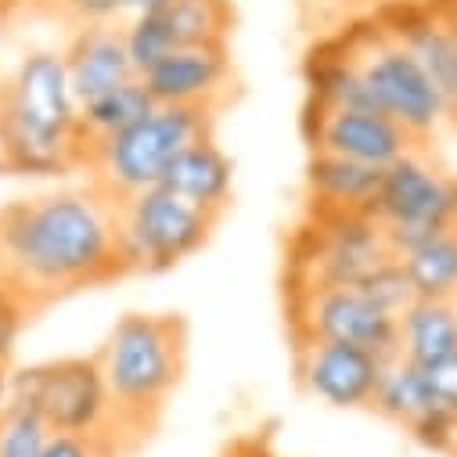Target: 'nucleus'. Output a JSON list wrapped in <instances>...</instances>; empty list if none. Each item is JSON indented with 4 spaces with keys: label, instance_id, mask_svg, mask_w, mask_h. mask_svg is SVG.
Segmentation results:
<instances>
[{
    "label": "nucleus",
    "instance_id": "12",
    "mask_svg": "<svg viewBox=\"0 0 457 457\" xmlns=\"http://www.w3.org/2000/svg\"><path fill=\"white\" fill-rule=\"evenodd\" d=\"M303 134L310 152L342 155L375 170H386L389 162L418 148V141L400 123L375 108H306Z\"/></svg>",
    "mask_w": 457,
    "mask_h": 457
},
{
    "label": "nucleus",
    "instance_id": "9",
    "mask_svg": "<svg viewBox=\"0 0 457 457\" xmlns=\"http://www.w3.org/2000/svg\"><path fill=\"white\" fill-rule=\"evenodd\" d=\"M371 216L386 227L393 256H400L425 235L457 227V177L436 166L421 148H411L382 170Z\"/></svg>",
    "mask_w": 457,
    "mask_h": 457
},
{
    "label": "nucleus",
    "instance_id": "11",
    "mask_svg": "<svg viewBox=\"0 0 457 457\" xmlns=\"http://www.w3.org/2000/svg\"><path fill=\"white\" fill-rule=\"evenodd\" d=\"M292 346L295 382L310 400L335 411H371L375 389L386 371V361L378 353L328 338H306Z\"/></svg>",
    "mask_w": 457,
    "mask_h": 457
},
{
    "label": "nucleus",
    "instance_id": "18",
    "mask_svg": "<svg viewBox=\"0 0 457 457\" xmlns=\"http://www.w3.org/2000/svg\"><path fill=\"white\" fill-rule=\"evenodd\" d=\"M400 357L414 368H428L457 353V303L453 299H414L396 317Z\"/></svg>",
    "mask_w": 457,
    "mask_h": 457
},
{
    "label": "nucleus",
    "instance_id": "8",
    "mask_svg": "<svg viewBox=\"0 0 457 457\" xmlns=\"http://www.w3.org/2000/svg\"><path fill=\"white\" fill-rule=\"evenodd\" d=\"M342 37L350 40V47L361 62V72L371 87L375 108L382 116H389L393 123H400L418 145L432 141L439 134V127L446 123V108H443V97H439L436 83L428 79L425 65L396 37H389L378 26V19L353 26Z\"/></svg>",
    "mask_w": 457,
    "mask_h": 457
},
{
    "label": "nucleus",
    "instance_id": "20",
    "mask_svg": "<svg viewBox=\"0 0 457 457\" xmlns=\"http://www.w3.org/2000/svg\"><path fill=\"white\" fill-rule=\"evenodd\" d=\"M414 299H457V227L425 235L400 253Z\"/></svg>",
    "mask_w": 457,
    "mask_h": 457
},
{
    "label": "nucleus",
    "instance_id": "14",
    "mask_svg": "<svg viewBox=\"0 0 457 457\" xmlns=\"http://www.w3.org/2000/svg\"><path fill=\"white\" fill-rule=\"evenodd\" d=\"M62 58L79 104L137 76L127 54L123 26H76L69 44L62 47Z\"/></svg>",
    "mask_w": 457,
    "mask_h": 457
},
{
    "label": "nucleus",
    "instance_id": "32",
    "mask_svg": "<svg viewBox=\"0 0 457 457\" xmlns=\"http://www.w3.org/2000/svg\"><path fill=\"white\" fill-rule=\"evenodd\" d=\"M33 4H40V8H47V12H54L62 19V12L72 4V0H33Z\"/></svg>",
    "mask_w": 457,
    "mask_h": 457
},
{
    "label": "nucleus",
    "instance_id": "30",
    "mask_svg": "<svg viewBox=\"0 0 457 457\" xmlns=\"http://www.w3.org/2000/svg\"><path fill=\"white\" fill-rule=\"evenodd\" d=\"M170 4V0H130V12H127V19H137V15H155V12H162Z\"/></svg>",
    "mask_w": 457,
    "mask_h": 457
},
{
    "label": "nucleus",
    "instance_id": "17",
    "mask_svg": "<svg viewBox=\"0 0 457 457\" xmlns=\"http://www.w3.org/2000/svg\"><path fill=\"white\" fill-rule=\"evenodd\" d=\"M382 184V170L328 155V152H310L306 162V195L310 209L320 212H371L375 191Z\"/></svg>",
    "mask_w": 457,
    "mask_h": 457
},
{
    "label": "nucleus",
    "instance_id": "1",
    "mask_svg": "<svg viewBox=\"0 0 457 457\" xmlns=\"http://www.w3.org/2000/svg\"><path fill=\"white\" fill-rule=\"evenodd\" d=\"M0 263L33 310L123 278L116 202L87 180L0 205Z\"/></svg>",
    "mask_w": 457,
    "mask_h": 457
},
{
    "label": "nucleus",
    "instance_id": "24",
    "mask_svg": "<svg viewBox=\"0 0 457 457\" xmlns=\"http://www.w3.org/2000/svg\"><path fill=\"white\" fill-rule=\"evenodd\" d=\"M357 288H361L375 306H382V310L393 313V317H400V313L414 303V288H411V281H407V270H403L400 256L382 260Z\"/></svg>",
    "mask_w": 457,
    "mask_h": 457
},
{
    "label": "nucleus",
    "instance_id": "4",
    "mask_svg": "<svg viewBox=\"0 0 457 457\" xmlns=\"http://www.w3.org/2000/svg\"><path fill=\"white\" fill-rule=\"evenodd\" d=\"M212 116L205 108L155 104L134 127L90 141L83 152L87 180L112 202H123L137 191L162 184L170 162L195 141L212 137Z\"/></svg>",
    "mask_w": 457,
    "mask_h": 457
},
{
    "label": "nucleus",
    "instance_id": "19",
    "mask_svg": "<svg viewBox=\"0 0 457 457\" xmlns=\"http://www.w3.org/2000/svg\"><path fill=\"white\" fill-rule=\"evenodd\" d=\"M155 19L173 51L231 44L235 33V8L227 0H170L162 12H155Z\"/></svg>",
    "mask_w": 457,
    "mask_h": 457
},
{
    "label": "nucleus",
    "instance_id": "5",
    "mask_svg": "<svg viewBox=\"0 0 457 457\" xmlns=\"http://www.w3.org/2000/svg\"><path fill=\"white\" fill-rule=\"evenodd\" d=\"M393 249L386 227L371 212H320L310 209L306 223L288 242L285 292L295 288H338L361 285Z\"/></svg>",
    "mask_w": 457,
    "mask_h": 457
},
{
    "label": "nucleus",
    "instance_id": "23",
    "mask_svg": "<svg viewBox=\"0 0 457 457\" xmlns=\"http://www.w3.org/2000/svg\"><path fill=\"white\" fill-rule=\"evenodd\" d=\"M51 428L22 403H12L0 421V457H44Z\"/></svg>",
    "mask_w": 457,
    "mask_h": 457
},
{
    "label": "nucleus",
    "instance_id": "25",
    "mask_svg": "<svg viewBox=\"0 0 457 457\" xmlns=\"http://www.w3.org/2000/svg\"><path fill=\"white\" fill-rule=\"evenodd\" d=\"M29 313H33V306L15 288L8 267L0 263V364H8L15 357L19 338H22L26 324H29Z\"/></svg>",
    "mask_w": 457,
    "mask_h": 457
},
{
    "label": "nucleus",
    "instance_id": "27",
    "mask_svg": "<svg viewBox=\"0 0 457 457\" xmlns=\"http://www.w3.org/2000/svg\"><path fill=\"white\" fill-rule=\"evenodd\" d=\"M130 12V0H72L62 12L72 26H123Z\"/></svg>",
    "mask_w": 457,
    "mask_h": 457
},
{
    "label": "nucleus",
    "instance_id": "10",
    "mask_svg": "<svg viewBox=\"0 0 457 457\" xmlns=\"http://www.w3.org/2000/svg\"><path fill=\"white\" fill-rule=\"evenodd\" d=\"M288 328H292V342L328 338V342H350V346L371 350L382 361L400 357L396 317L375 306L353 285L288 292Z\"/></svg>",
    "mask_w": 457,
    "mask_h": 457
},
{
    "label": "nucleus",
    "instance_id": "28",
    "mask_svg": "<svg viewBox=\"0 0 457 457\" xmlns=\"http://www.w3.org/2000/svg\"><path fill=\"white\" fill-rule=\"evenodd\" d=\"M44 457H112V443L108 439H90V436L51 432Z\"/></svg>",
    "mask_w": 457,
    "mask_h": 457
},
{
    "label": "nucleus",
    "instance_id": "2",
    "mask_svg": "<svg viewBox=\"0 0 457 457\" xmlns=\"http://www.w3.org/2000/svg\"><path fill=\"white\" fill-rule=\"evenodd\" d=\"M87 137L62 51L37 47L0 79V170L12 177H69L83 170Z\"/></svg>",
    "mask_w": 457,
    "mask_h": 457
},
{
    "label": "nucleus",
    "instance_id": "33",
    "mask_svg": "<svg viewBox=\"0 0 457 457\" xmlns=\"http://www.w3.org/2000/svg\"><path fill=\"white\" fill-rule=\"evenodd\" d=\"M0 26H4V19H0Z\"/></svg>",
    "mask_w": 457,
    "mask_h": 457
},
{
    "label": "nucleus",
    "instance_id": "31",
    "mask_svg": "<svg viewBox=\"0 0 457 457\" xmlns=\"http://www.w3.org/2000/svg\"><path fill=\"white\" fill-rule=\"evenodd\" d=\"M33 0H0V19H8V15H15V12H22V8H29Z\"/></svg>",
    "mask_w": 457,
    "mask_h": 457
},
{
    "label": "nucleus",
    "instance_id": "34",
    "mask_svg": "<svg viewBox=\"0 0 457 457\" xmlns=\"http://www.w3.org/2000/svg\"><path fill=\"white\" fill-rule=\"evenodd\" d=\"M453 303H457V299H453Z\"/></svg>",
    "mask_w": 457,
    "mask_h": 457
},
{
    "label": "nucleus",
    "instance_id": "22",
    "mask_svg": "<svg viewBox=\"0 0 457 457\" xmlns=\"http://www.w3.org/2000/svg\"><path fill=\"white\" fill-rule=\"evenodd\" d=\"M371 411L378 418L400 425L403 432H411L418 421H425L432 414V403H428V393H425L421 368H414L403 357L386 361V371H382V382L375 389Z\"/></svg>",
    "mask_w": 457,
    "mask_h": 457
},
{
    "label": "nucleus",
    "instance_id": "21",
    "mask_svg": "<svg viewBox=\"0 0 457 457\" xmlns=\"http://www.w3.org/2000/svg\"><path fill=\"white\" fill-rule=\"evenodd\" d=\"M155 108L148 87L141 83V76L120 83V87H112L90 101L79 104V127H83V137L87 145L90 141H101V137H112V134H120L127 127H134L137 120H145L148 112Z\"/></svg>",
    "mask_w": 457,
    "mask_h": 457
},
{
    "label": "nucleus",
    "instance_id": "6",
    "mask_svg": "<svg viewBox=\"0 0 457 457\" xmlns=\"http://www.w3.org/2000/svg\"><path fill=\"white\" fill-rule=\"evenodd\" d=\"M216 231V216L155 184L116 202V238L123 274H166L202 253Z\"/></svg>",
    "mask_w": 457,
    "mask_h": 457
},
{
    "label": "nucleus",
    "instance_id": "3",
    "mask_svg": "<svg viewBox=\"0 0 457 457\" xmlns=\"http://www.w3.org/2000/svg\"><path fill=\"white\" fill-rule=\"evenodd\" d=\"M184 357L187 328L180 317L127 313L112 324L94 361L116 407V436L145 439L159 425L184 378Z\"/></svg>",
    "mask_w": 457,
    "mask_h": 457
},
{
    "label": "nucleus",
    "instance_id": "13",
    "mask_svg": "<svg viewBox=\"0 0 457 457\" xmlns=\"http://www.w3.org/2000/svg\"><path fill=\"white\" fill-rule=\"evenodd\" d=\"M155 104H180V108H205L220 112V104L235 90V62L231 44L216 47H177L159 58L152 69L141 72Z\"/></svg>",
    "mask_w": 457,
    "mask_h": 457
},
{
    "label": "nucleus",
    "instance_id": "29",
    "mask_svg": "<svg viewBox=\"0 0 457 457\" xmlns=\"http://www.w3.org/2000/svg\"><path fill=\"white\" fill-rule=\"evenodd\" d=\"M436 8L439 15L446 19L450 33H453V76H450V90H446V123L457 127V0H436Z\"/></svg>",
    "mask_w": 457,
    "mask_h": 457
},
{
    "label": "nucleus",
    "instance_id": "35",
    "mask_svg": "<svg viewBox=\"0 0 457 457\" xmlns=\"http://www.w3.org/2000/svg\"><path fill=\"white\" fill-rule=\"evenodd\" d=\"M260 457H263V453H260Z\"/></svg>",
    "mask_w": 457,
    "mask_h": 457
},
{
    "label": "nucleus",
    "instance_id": "16",
    "mask_svg": "<svg viewBox=\"0 0 457 457\" xmlns=\"http://www.w3.org/2000/svg\"><path fill=\"white\" fill-rule=\"evenodd\" d=\"M162 187H170L184 202H191L220 220L223 209L235 198V162L212 137H202V141L187 145L170 162Z\"/></svg>",
    "mask_w": 457,
    "mask_h": 457
},
{
    "label": "nucleus",
    "instance_id": "15",
    "mask_svg": "<svg viewBox=\"0 0 457 457\" xmlns=\"http://www.w3.org/2000/svg\"><path fill=\"white\" fill-rule=\"evenodd\" d=\"M303 83L306 108H375L371 87L346 37H331L310 47L303 62Z\"/></svg>",
    "mask_w": 457,
    "mask_h": 457
},
{
    "label": "nucleus",
    "instance_id": "7",
    "mask_svg": "<svg viewBox=\"0 0 457 457\" xmlns=\"http://www.w3.org/2000/svg\"><path fill=\"white\" fill-rule=\"evenodd\" d=\"M12 403L29 407L51 432L116 439V407L94 357H58L12 371Z\"/></svg>",
    "mask_w": 457,
    "mask_h": 457
},
{
    "label": "nucleus",
    "instance_id": "26",
    "mask_svg": "<svg viewBox=\"0 0 457 457\" xmlns=\"http://www.w3.org/2000/svg\"><path fill=\"white\" fill-rule=\"evenodd\" d=\"M421 378H425V393H428L432 411L457 418V353L421 368Z\"/></svg>",
    "mask_w": 457,
    "mask_h": 457
}]
</instances>
